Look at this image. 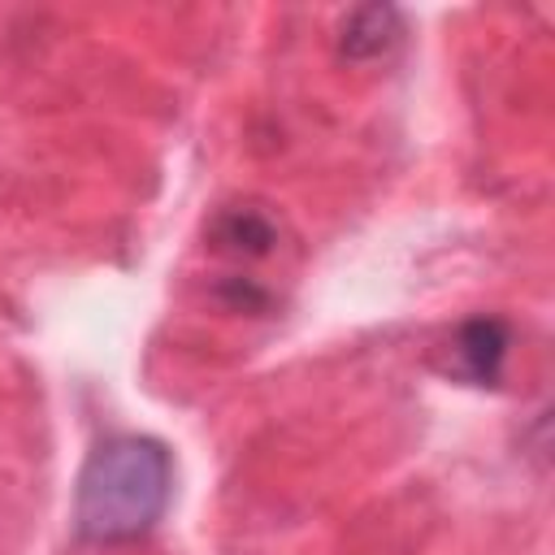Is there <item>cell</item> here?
I'll list each match as a JSON object with an SVG mask.
<instances>
[{
    "label": "cell",
    "mask_w": 555,
    "mask_h": 555,
    "mask_svg": "<svg viewBox=\"0 0 555 555\" xmlns=\"http://www.w3.org/2000/svg\"><path fill=\"white\" fill-rule=\"evenodd\" d=\"M507 347H512V334L499 317H473L455 330V369L460 377H468L473 386H494L499 373H503V360H507Z\"/></svg>",
    "instance_id": "cell-2"
},
{
    "label": "cell",
    "mask_w": 555,
    "mask_h": 555,
    "mask_svg": "<svg viewBox=\"0 0 555 555\" xmlns=\"http://www.w3.org/2000/svg\"><path fill=\"white\" fill-rule=\"evenodd\" d=\"M212 238L221 251H234V256H269L278 243V225L260 208H225L212 221Z\"/></svg>",
    "instance_id": "cell-4"
},
{
    "label": "cell",
    "mask_w": 555,
    "mask_h": 555,
    "mask_svg": "<svg viewBox=\"0 0 555 555\" xmlns=\"http://www.w3.org/2000/svg\"><path fill=\"white\" fill-rule=\"evenodd\" d=\"M403 35V17L395 4H360L338 26V52L347 61H377Z\"/></svg>",
    "instance_id": "cell-3"
},
{
    "label": "cell",
    "mask_w": 555,
    "mask_h": 555,
    "mask_svg": "<svg viewBox=\"0 0 555 555\" xmlns=\"http://www.w3.org/2000/svg\"><path fill=\"white\" fill-rule=\"evenodd\" d=\"M169 490H173V464L156 438H139V434L108 438L87 455L78 473V494H74L78 533L91 542L143 538L165 516Z\"/></svg>",
    "instance_id": "cell-1"
}]
</instances>
